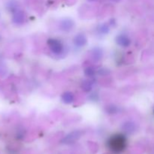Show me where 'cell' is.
I'll return each mask as SVG.
<instances>
[{"label": "cell", "mask_w": 154, "mask_h": 154, "mask_svg": "<svg viewBox=\"0 0 154 154\" xmlns=\"http://www.w3.org/2000/svg\"><path fill=\"white\" fill-rule=\"evenodd\" d=\"M108 147L114 153H122L126 147V138L123 134H115L108 139Z\"/></svg>", "instance_id": "1"}, {"label": "cell", "mask_w": 154, "mask_h": 154, "mask_svg": "<svg viewBox=\"0 0 154 154\" xmlns=\"http://www.w3.org/2000/svg\"><path fill=\"white\" fill-rule=\"evenodd\" d=\"M48 45L52 53L55 54H60L63 51V45L61 42L57 39L51 38L48 41Z\"/></svg>", "instance_id": "2"}, {"label": "cell", "mask_w": 154, "mask_h": 154, "mask_svg": "<svg viewBox=\"0 0 154 154\" xmlns=\"http://www.w3.org/2000/svg\"><path fill=\"white\" fill-rule=\"evenodd\" d=\"M116 42L119 46L123 47V48H127L131 45V39L126 35L121 34L117 36Z\"/></svg>", "instance_id": "3"}, {"label": "cell", "mask_w": 154, "mask_h": 154, "mask_svg": "<svg viewBox=\"0 0 154 154\" xmlns=\"http://www.w3.org/2000/svg\"><path fill=\"white\" fill-rule=\"evenodd\" d=\"M74 26H75V23L72 20L69 19V18H66L61 20L60 23V29L65 32H69L73 29Z\"/></svg>", "instance_id": "4"}, {"label": "cell", "mask_w": 154, "mask_h": 154, "mask_svg": "<svg viewBox=\"0 0 154 154\" xmlns=\"http://www.w3.org/2000/svg\"><path fill=\"white\" fill-rule=\"evenodd\" d=\"M24 20H25V14L23 11L17 10L14 13L13 17H12V21L14 23L17 25H20L23 23Z\"/></svg>", "instance_id": "5"}, {"label": "cell", "mask_w": 154, "mask_h": 154, "mask_svg": "<svg viewBox=\"0 0 154 154\" xmlns=\"http://www.w3.org/2000/svg\"><path fill=\"white\" fill-rule=\"evenodd\" d=\"M87 38L84 34H78L74 38V44L76 47L78 48H82L87 44Z\"/></svg>", "instance_id": "6"}, {"label": "cell", "mask_w": 154, "mask_h": 154, "mask_svg": "<svg viewBox=\"0 0 154 154\" xmlns=\"http://www.w3.org/2000/svg\"><path fill=\"white\" fill-rule=\"evenodd\" d=\"M122 128L125 132L130 134L135 132L136 129V126H135V123H133L132 121H126V123H123Z\"/></svg>", "instance_id": "7"}, {"label": "cell", "mask_w": 154, "mask_h": 154, "mask_svg": "<svg viewBox=\"0 0 154 154\" xmlns=\"http://www.w3.org/2000/svg\"><path fill=\"white\" fill-rule=\"evenodd\" d=\"M81 131H75V132H72L69 135H68L66 136V138L64 139V141L66 143L72 142V141H75V140L78 139V138L81 137Z\"/></svg>", "instance_id": "8"}, {"label": "cell", "mask_w": 154, "mask_h": 154, "mask_svg": "<svg viewBox=\"0 0 154 154\" xmlns=\"http://www.w3.org/2000/svg\"><path fill=\"white\" fill-rule=\"evenodd\" d=\"M62 101L66 104H71L75 99V96L72 92H66L62 95Z\"/></svg>", "instance_id": "9"}, {"label": "cell", "mask_w": 154, "mask_h": 154, "mask_svg": "<svg viewBox=\"0 0 154 154\" xmlns=\"http://www.w3.org/2000/svg\"><path fill=\"white\" fill-rule=\"evenodd\" d=\"M92 57L95 61H99L102 57V51L99 48H96L92 51Z\"/></svg>", "instance_id": "10"}, {"label": "cell", "mask_w": 154, "mask_h": 154, "mask_svg": "<svg viewBox=\"0 0 154 154\" xmlns=\"http://www.w3.org/2000/svg\"><path fill=\"white\" fill-rule=\"evenodd\" d=\"M81 89L84 90V92H88L91 91V90L93 89V83L91 81H88V80H86V81H84L82 83H81Z\"/></svg>", "instance_id": "11"}, {"label": "cell", "mask_w": 154, "mask_h": 154, "mask_svg": "<svg viewBox=\"0 0 154 154\" xmlns=\"http://www.w3.org/2000/svg\"><path fill=\"white\" fill-rule=\"evenodd\" d=\"M105 111H106L107 114H117L119 111V108L115 105H109L105 108Z\"/></svg>", "instance_id": "12"}, {"label": "cell", "mask_w": 154, "mask_h": 154, "mask_svg": "<svg viewBox=\"0 0 154 154\" xmlns=\"http://www.w3.org/2000/svg\"><path fill=\"white\" fill-rule=\"evenodd\" d=\"M98 30H99V33L101 34H104V35H106L110 31V29H109V26L108 24L107 23H103L102 25H100L98 28Z\"/></svg>", "instance_id": "13"}, {"label": "cell", "mask_w": 154, "mask_h": 154, "mask_svg": "<svg viewBox=\"0 0 154 154\" xmlns=\"http://www.w3.org/2000/svg\"><path fill=\"white\" fill-rule=\"evenodd\" d=\"M8 9L10 11H12L13 13H14L15 11H17L18 10L17 8H18V5L17 4V2L15 1H11L9 2L8 3Z\"/></svg>", "instance_id": "14"}, {"label": "cell", "mask_w": 154, "mask_h": 154, "mask_svg": "<svg viewBox=\"0 0 154 154\" xmlns=\"http://www.w3.org/2000/svg\"><path fill=\"white\" fill-rule=\"evenodd\" d=\"M84 74L87 77H93L96 74V70L93 67H88L84 71Z\"/></svg>", "instance_id": "15"}, {"label": "cell", "mask_w": 154, "mask_h": 154, "mask_svg": "<svg viewBox=\"0 0 154 154\" xmlns=\"http://www.w3.org/2000/svg\"><path fill=\"white\" fill-rule=\"evenodd\" d=\"M89 1H91V2H93V1H96V0H89Z\"/></svg>", "instance_id": "16"}]
</instances>
